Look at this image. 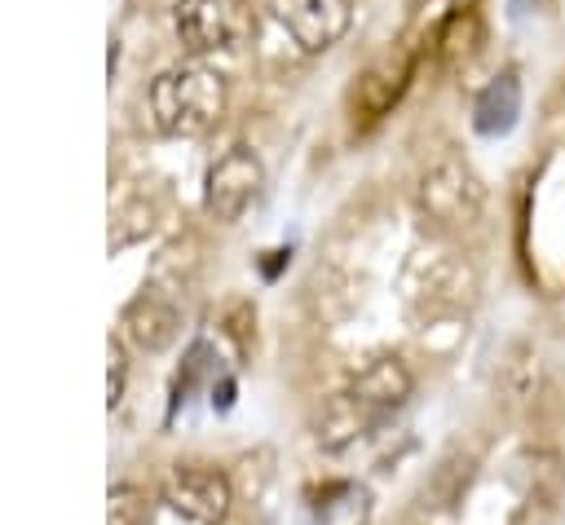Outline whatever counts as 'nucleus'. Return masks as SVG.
I'll return each mask as SVG.
<instances>
[{
  "label": "nucleus",
  "mask_w": 565,
  "mask_h": 525,
  "mask_svg": "<svg viewBox=\"0 0 565 525\" xmlns=\"http://www.w3.org/2000/svg\"><path fill=\"white\" fill-rule=\"evenodd\" d=\"M313 521L318 525H366L371 521V499L353 481H331L313 494Z\"/></svg>",
  "instance_id": "14"
},
{
  "label": "nucleus",
  "mask_w": 565,
  "mask_h": 525,
  "mask_svg": "<svg viewBox=\"0 0 565 525\" xmlns=\"http://www.w3.org/2000/svg\"><path fill=\"white\" fill-rule=\"evenodd\" d=\"M406 300L419 318H455L477 300V269L455 251H433L411 265Z\"/></svg>",
  "instance_id": "3"
},
{
  "label": "nucleus",
  "mask_w": 565,
  "mask_h": 525,
  "mask_svg": "<svg viewBox=\"0 0 565 525\" xmlns=\"http://www.w3.org/2000/svg\"><path fill=\"white\" fill-rule=\"evenodd\" d=\"M110 525H146L150 521V512H146V494L137 490V485H115L110 490Z\"/></svg>",
  "instance_id": "16"
},
{
  "label": "nucleus",
  "mask_w": 565,
  "mask_h": 525,
  "mask_svg": "<svg viewBox=\"0 0 565 525\" xmlns=\"http://www.w3.org/2000/svg\"><path fill=\"white\" fill-rule=\"evenodd\" d=\"M159 212H163L159 190H150V185H141V181L128 185V190L119 194L115 212H110V247H128V243L146 238V234L154 229Z\"/></svg>",
  "instance_id": "12"
},
{
  "label": "nucleus",
  "mask_w": 565,
  "mask_h": 525,
  "mask_svg": "<svg viewBox=\"0 0 565 525\" xmlns=\"http://www.w3.org/2000/svg\"><path fill=\"white\" fill-rule=\"evenodd\" d=\"M177 326H181V309L168 291L159 287H146L137 300H128V309L119 313V331L124 340L137 349V353H159L177 340Z\"/></svg>",
  "instance_id": "9"
},
{
  "label": "nucleus",
  "mask_w": 565,
  "mask_h": 525,
  "mask_svg": "<svg viewBox=\"0 0 565 525\" xmlns=\"http://www.w3.org/2000/svg\"><path fill=\"white\" fill-rule=\"evenodd\" d=\"M477 44H481V18H477V9L472 4H455L441 18V26H437V53H441V62L446 66H459V62H468L477 53Z\"/></svg>",
  "instance_id": "15"
},
{
  "label": "nucleus",
  "mask_w": 565,
  "mask_h": 525,
  "mask_svg": "<svg viewBox=\"0 0 565 525\" xmlns=\"http://www.w3.org/2000/svg\"><path fill=\"white\" fill-rule=\"evenodd\" d=\"M177 40L190 53H225L247 40L252 31V4L247 0H177L172 4Z\"/></svg>",
  "instance_id": "4"
},
{
  "label": "nucleus",
  "mask_w": 565,
  "mask_h": 525,
  "mask_svg": "<svg viewBox=\"0 0 565 525\" xmlns=\"http://www.w3.org/2000/svg\"><path fill=\"white\" fill-rule=\"evenodd\" d=\"M415 212L437 234L472 229L486 212V185L459 154H437L415 176Z\"/></svg>",
  "instance_id": "2"
},
{
  "label": "nucleus",
  "mask_w": 565,
  "mask_h": 525,
  "mask_svg": "<svg viewBox=\"0 0 565 525\" xmlns=\"http://www.w3.org/2000/svg\"><path fill=\"white\" fill-rule=\"evenodd\" d=\"M349 393H353L366 410H375V415L384 419V415H393L397 406L411 401L415 375H411V366H406L397 353H375V357H366V362L353 371Z\"/></svg>",
  "instance_id": "10"
},
{
  "label": "nucleus",
  "mask_w": 565,
  "mask_h": 525,
  "mask_svg": "<svg viewBox=\"0 0 565 525\" xmlns=\"http://www.w3.org/2000/svg\"><path fill=\"white\" fill-rule=\"evenodd\" d=\"M375 424H380V415L366 410V406L344 388V393H335V397L322 401V410H318V419H313V437H318L322 450H344V446L362 441Z\"/></svg>",
  "instance_id": "11"
},
{
  "label": "nucleus",
  "mask_w": 565,
  "mask_h": 525,
  "mask_svg": "<svg viewBox=\"0 0 565 525\" xmlns=\"http://www.w3.org/2000/svg\"><path fill=\"white\" fill-rule=\"evenodd\" d=\"M260 190H265V168H260V159H256L247 146H234V150H225V154L207 168L203 207H207L212 221L234 225V221H243V216L256 207Z\"/></svg>",
  "instance_id": "5"
},
{
  "label": "nucleus",
  "mask_w": 565,
  "mask_h": 525,
  "mask_svg": "<svg viewBox=\"0 0 565 525\" xmlns=\"http://www.w3.org/2000/svg\"><path fill=\"white\" fill-rule=\"evenodd\" d=\"M411 75H415L411 53H384L380 62H371V66L358 75L353 93H349L353 124H358V128H371L375 119H384V115L402 101V93H406Z\"/></svg>",
  "instance_id": "8"
},
{
  "label": "nucleus",
  "mask_w": 565,
  "mask_h": 525,
  "mask_svg": "<svg viewBox=\"0 0 565 525\" xmlns=\"http://www.w3.org/2000/svg\"><path fill=\"white\" fill-rule=\"evenodd\" d=\"M516 115H521V84H516L512 71H503L499 79H490V84L477 93V101H472V124H477V132H486V137H503V132L516 124Z\"/></svg>",
  "instance_id": "13"
},
{
  "label": "nucleus",
  "mask_w": 565,
  "mask_h": 525,
  "mask_svg": "<svg viewBox=\"0 0 565 525\" xmlns=\"http://www.w3.org/2000/svg\"><path fill=\"white\" fill-rule=\"evenodd\" d=\"M146 110L163 137H199L225 110V79L203 62H172L150 79Z\"/></svg>",
  "instance_id": "1"
},
{
  "label": "nucleus",
  "mask_w": 565,
  "mask_h": 525,
  "mask_svg": "<svg viewBox=\"0 0 565 525\" xmlns=\"http://www.w3.org/2000/svg\"><path fill=\"white\" fill-rule=\"evenodd\" d=\"M269 9L300 53H327L353 22V0H269Z\"/></svg>",
  "instance_id": "7"
},
{
  "label": "nucleus",
  "mask_w": 565,
  "mask_h": 525,
  "mask_svg": "<svg viewBox=\"0 0 565 525\" xmlns=\"http://www.w3.org/2000/svg\"><path fill=\"white\" fill-rule=\"evenodd\" d=\"M163 503L194 521V525H221L230 516V503H234V485L221 468L212 463H177L168 476H163Z\"/></svg>",
  "instance_id": "6"
},
{
  "label": "nucleus",
  "mask_w": 565,
  "mask_h": 525,
  "mask_svg": "<svg viewBox=\"0 0 565 525\" xmlns=\"http://www.w3.org/2000/svg\"><path fill=\"white\" fill-rule=\"evenodd\" d=\"M124 379H128V362H124V353H119V340H110V375H106V388H110V406H119V397H124Z\"/></svg>",
  "instance_id": "17"
}]
</instances>
